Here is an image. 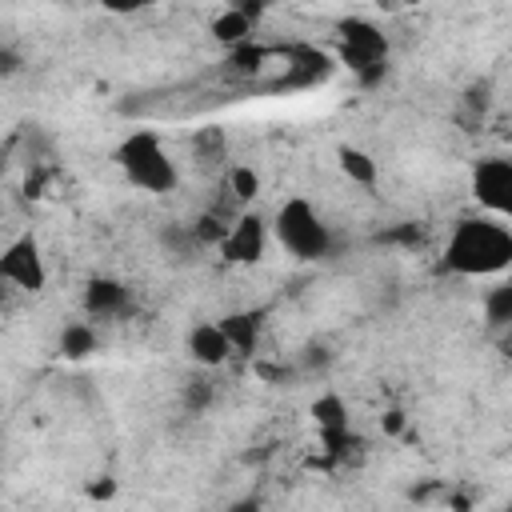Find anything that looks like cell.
<instances>
[{
  "mask_svg": "<svg viewBox=\"0 0 512 512\" xmlns=\"http://www.w3.org/2000/svg\"><path fill=\"white\" fill-rule=\"evenodd\" d=\"M512 264V232L500 220L464 216L444 248V268L456 276H496Z\"/></svg>",
  "mask_w": 512,
  "mask_h": 512,
  "instance_id": "obj_1",
  "label": "cell"
},
{
  "mask_svg": "<svg viewBox=\"0 0 512 512\" xmlns=\"http://www.w3.org/2000/svg\"><path fill=\"white\" fill-rule=\"evenodd\" d=\"M112 160L120 164V172L128 176V184H136L140 192L164 196V192H172V188L180 184V172H176L172 156L164 152V144H160V136H156L152 128L128 132V136L116 144Z\"/></svg>",
  "mask_w": 512,
  "mask_h": 512,
  "instance_id": "obj_2",
  "label": "cell"
},
{
  "mask_svg": "<svg viewBox=\"0 0 512 512\" xmlns=\"http://www.w3.org/2000/svg\"><path fill=\"white\" fill-rule=\"evenodd\" d=\"M272 232L280 240V248L296 260H324L332 252V232L328 224L320 220V212L304 200V196H292L276 208V220H272Z\"/></svg>",
  "mask_w": 512,
  "mask_h": 512,
  "instance_id": "obj_3",
  "label": "cell"
},
{
  "mask_svg": "<svg viewBox=\"0 0 512 512\" xmlns=\"http://www.w3.org/2000/svg\"><path fill=\"white\" fill-rule=\"evenodd\" d=\"M336 36H340V64L352 72H360L376 60H388V36L372 20L344 16V20H336Z\"/></svg>",
  "mask_w": 512,
  "mask_h": 512,
  "instance_id": "obj_4",
  "label": "cell"
},
{
  "mask_svg": "<svg viewBox=\"0 0 512 512\" xmlns=\"http://www.w3.org/2000/svg\"><path fill=\"white\" fill-rule=\"evenodd\" d=\"M0 284H12L20 292H44L48 268L36 236H16L8 248H0Z\"/></svg>",
  "mask_w": 512,
  "mask_h": 512,
  "instance_id": "obj_5",
  "label": "cell"
},
{
  "mask_svg": "<svg viewBox=\"0 0 512 512\" xmlns=\"http://www.w3.org/2000/svg\"><path fill=\"white\" fill-rule=\"evenodd\" d=\"M472 196L480 208L504 216L512 208V160L504 156H484L472 168Z\"/></svg>",
  "mask_w": 512,
  "mask_h": 512,
  "instance_id": "obj_6",
  "label": "cell"
},
{
  "mask_svg": "<svg viewBox=\"0 0 512 512\" xmlns=\"http://www.w3.org/2000/svg\"><path fill=\"white\" fill-rule=\"evenodd\" d=\"M216 248H220V256L228 264H256L264 256V248H268V224H264V216L260 212H240L228 224V232H224V240Z\"/></svg>",
  "mask_w": 512,
  "mask_h": 512,
  "instance_id": "obj_7",
  "label": "cell"
},
{
  "mask_svg": "<svg viewBox=\"0 0 512 512\" xmlns=\"http://www.w3.org/2000/svg\"><path fill=\"white\" fill-rule=\"evenodd\" d=\"M332 72V60L320 52V48H308V44H296L288 52V72L276 80V88H312L320 80H328Z\"/></svg>",
  "mask_w": 512,
  "mask_h": 512,
  "instance_id": "obj_8",
  "label": "cell"
},
{
  "mask_svg": "<svg viewBox=\"0 0 512 512\" xmlns=\"http://www.w3.org/2000/svg\"><path fill=\"white\" fill-rule=\"evenodd\" d=\"M188 352H192L196 364L216 368V364H224V360L232 356V344H228V336L220 332V324H196V328L188 332Z\"/></svg>",
  "mask_w": 512,
  "mask_h": 512,
  "instance_id": "obj_9",
  "label": "cell"
},
{
  "mask_svg": "<svg viewBox=\"0 0 512 512\" xmlns=\"http://www.w3.org/2000/svg\"><path fill=\"white\" fill-rule=\"evenodd\" d=\"M84 308L92 316H116V312L128 308V288L120 280H112V276H96L84 288Z\"/></svg>",
  "mask_w": 512,
  "mask_h": 512,
  "instance_id": "obj_10",
  "label": "cell"
},
{
  "mask_svg": "<svg viewBox=\"0 0 512 512\" xmlns=\"http://www.w3.org/2000/svg\"><path fill=\"white\" fill-rule=\"evenodd\" d=\"M216 324H220V332L228 336V344H232L236 356H252L256 336H260V312H228V316L216 320Z\"/></svg>",
  "mask_w": 512,
  "mask_h": 512,
  "instance_id": "obj_11",
  "label": "cell"
},
{
  "mask_svg": "<svg viewBox=\"0 0 512 512\" xmlns=\"http://www.w3.org/2000/svg\"><path fill=\"white\" fill-rule=\"evenodd\" d=\"M212 40H220L224 48H232V44H240V40H248V32H252V16H244L240 8H224L216 20H212Z\"/></svg>",
  "mask_w": 512,
  "mask_h": 512,
  "instance_id": "obj_12",
  "label": "cell"
},
{
  "mask_svg": "<svg viewBox=\"0 0 512 512\" xmlns=\"http://www.w3.org/2000/svg\"><path fill=\"white\" fill-rule=\"evenodd\" d=\"M312 420H316L320 436L324 432H344L348 428V408H344V400L336 392H324V396L312 400Z\"/></svg>",
  "mask_w": 512,
  "mask_h": 512,
  "instance_id": "obj_13",
  "label": "cell"
},
{
  "mask_svg": "<svg viewBox=\"0 0 512 512\" xmlns=\"http://www.w3.org/2000/svg\"><path fill=\"white\" fill-rule=\"evenodd\" d=\"M336 160H340V172H344L352 184H360V188H372V184H376V160H372L368 152L344 144V148L336 152Z\"/></svg>",
  "mask_w": 512,
  "mask_h": 512,
  "instance_id": "obj_14",
  "label": "cell"
},
{
  "mask_svg": "<svg viewBox=\"0 0 512 512\" xmlns=\"http://www.w3.org/2000/svg\"><path fill=\"white\" fill-rule=\"evenodd\" d=\"M264 60H268V52H264V48H260L252 36L228 48V68H232L236 76H256V72L264 68Z\"/></svg>",
  "mask_w": 512,
  "mask_h": 512,
  "instance_id": "obj_15",
  "label": "cell"
},
{
  "mask_svg": "<svg viewBox=\"0 0 512 512\" xmlns=\"http://www.w3.org/2000/svg\"><path fill=\"white\" fill-rule=\"evenodd\" d=\"M92 352H96V332L88 324H68L60 332V356L64 360H84Z\"/></svg>",
  "mask_w": 512,
  "mask_h": 512,
  "instance_id": "obj_16",
  "label": "cell"
},
{
  "mask_svg": "<svg viewBox=\"0 0 512 512\" xmlns=\"http://www.w3.org/2000/svg\"><path fill=\"white\" fill-rule=\"evenodd\" d=\"M228 184H232V192H236L240 204L256 200V192H260V176H256V168H248V164H236V168L228 172Z\"/></svg>",
  "mask_w": 512,
  "mask_h": 512,
  "instance_id": "obj_17",
  "label": "cell"
},
{
  "mask_svg": "<svg viewBox=\"0 0 512 512\" xmlns=\"http://www.w3.org/2000/svg\"><path fill=\"white\" fill-rule=\"evenodd\" d=\"M484 308H488V320H492V324H508V320H512V284L492 288L488 300H484Z\"/></svg>",
  "mask_w": 512,
  "mask_h": 512,
  "instance_id": "obj_18",
  "label": "cell"
},
{
  "mask_svg": "<svg viewBox=\"0 0 512 512\" xmlns=\"http://www.w3.org/2000/svg\"><path fill=\"white\" fill-rule=\"evenodd\" d=\"M224 232H228V224H224L216 212H204V216L192 224L196 244H220V240H224Z\"/></svg>",
  "mask_w": 512,
  "mask_h": 512,
  "instance_id": "obj_19",
  "label": "cell"
},
{
  "mask_svg": "<svg viewBox=\"0 0 512 512\" xmlns=\"http://www.w3.org/2000/svg\"><path fill=\"white\" fill-rule=\"evenodd\" d=\"M384 72H388V60H376V64H368V68H360L356 76H360V84H364V88H376V84L384 80Z\"/></svg>",
  "mask_w": 512,
  "mask_h": 512,
  "instance_id": "obj_20",
  "label": "cell"
},
{
  "mask_svg": "<svg viewBox=\"0 0 512 512\" xmlns=\"http://www.w3.org/2000/svg\"><path fill=\"white\" fill-rule=\"evenodd\" d=\"M152 0H100V8H108V12H140V8H148Z\"/></svg>",
  "mask_w": 512,
  "mask_h": 512,
  "instance_id": "obj_21",
  "label": "cell"
},
{
  "mask_svg": "<svg viewBox=\"0 0 512 512\" xmlns=\"http://www.w3.org/2000/svg\"><path fill=\"white\" fill-rule=\"evenodd\" d=\"M380 240H400V244H420V228H416V224H404V228H396V232H384Z\"/></svg>",
  "mask_w": 512,
  "mask_h": 512,
  "instance_id": "obj_22",
  "label": "cell"
},
{
  "mask_svg": "<svg viewBox=\"0 0 512 512\" xmlns=\"http://www.w3.org/2000/svg\"><path fill=\"white\" fill-rule=\"evenodd\" d=\"M88 496H92V500H112V496H116V480H100V484H88Z\"/></svg>",
  "mask_w": 512,
  "mask_h": 512,
  "instance_id": "obj_23",
  "label": "cell"
},
{
  "mask_svg": "<svg viewBox=\"0 0 512 512\" xmlns=\"http://www.w3.org/2000/svg\"><path fill=\"white\" fill-rule=\"evenodd\" d=\"M12 72H20V56L12 48H0V76H12Z\"/></svg>",
  "mask_w": 512,
  "mask_h": 512,
  "instance_id": "obj_24",
  "label": "cell"
},
{
  "mask_svg": "<svg viewBox=\"0 0 512 512\" xmlns=\"http://www.w3.org/2000/svg\"><path fill=\"white\" fill-rule=\"evenodd\" d=\"M400 428H404V412H400V408H392V412H384V432H388V436H396Z\"/></svg>",
  "mask_w": 512,
  "mask_h": 512,
  "instance_id": "obj_25",
  "label": "cell"
},
{
  "mask_svg": "<svg viewBox=\"0 0 512 512\" xmlns=\"http://www.w3.org/2000/svg\"><path fill=\"white\" fill-rule=\"evenodd\" d=\"M384 4H400V8H412V4H420V0H384Z\"/></svg>",
  "mask_w": 512,
  "mask_h": 512,
  "instance_id": "obj_26",
  "label": "cell"
}]
</instances>
